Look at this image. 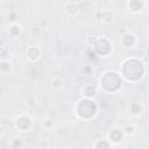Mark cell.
Masks as SVG:
<instances>
[{
	"label": "cell",
	"mask_w": 149,
	"mask_h": 149,
	"mask_svg": "<svg viewBox=\"0 0 149 149\" xmlns=\"http://www.w3.org/2000/svg\"><path fill=\"white\" fill-rule=\"evenodd\" d=\"M14 125H15L16 129H19L21 132H27L28 129H30V127L33 125V119L30 115L21 114L14 119Z\"/></svg>",
	"instance_id": "obj_1"
},
{
	"label": "cell",
	"mask_w": 149,
	"mask_h": 149,
	"mask_svg": "<svg viewBox=\"0 0 149 149\" xmlns=\"http://www.w3.org/2000/svg\"><path fill=\"white\" fill-rule=\"evenodd\" d=\"M125 133H123V129L121 128H113L111 129L109 134H108V140L112 142V143H119L122 141V139L125 137Z\"/></svg>",
	"instance_id": "obj_2"
},
{
	"label": "cell",
	"mask_w": 149,
	"mask_h": 149,
	"mask_svg": "<svg viewBox=\"0 0 149 149\" xmlns=\"http://www.w3.org/2000/svg\"><path fill=\"white\" fill-rule=\"evenodd\" d=\"M120 42L122 43V45L125 48H133L136 44L137 38H136V35H134L133 33H127V34H125L121 37V41Z\"/></svg>",
	"instance_id": "obj_3"
},
{
	"label": "cell",
	"mask_w": 149,
	"mask_h": 149,
	"mask_svg": "<svg viewBox=\"0 0 149 149\" xmlns=\"http://www.w3.org/2000/svg\"><path fill=\"white\" fill-rule=\"evenodd\" d=\"M114 17H115L114 12L111 10V9H106V10H102V12L100 13V17H99V20H100L102 23H105V24H109V23L113 22Z\"/></svg>",
	"instance_id": "obj_4"
},
{
	"label": "cell",
	"mask_w": 149,
	"mask_h": 149,
	"mask_svg": "<svg viewBox=\"0 0 149 149\" xmlns=\"http://www.w3.org/2000/svg\"><path fill=\"white\" fill-rule=\"evenodd\" d=\"M27 56L31 62H37L41 58V50L37 47H29L27 49Z\"/></svg>",
	"instance_id": "obj_5"
},
{
	"label": "cell",
	"mask_w": 149,
	"mask_h": 149,
	"mask_svg": "<svg viewBox=\"0 0 149 149\" xmlns=\"http://www.w3.org/2000/svg\"><path fill=\"white\" fill-rule=\"evenodd\" d=\"M127 6L132 13H140L142 10L143 2H142V0H128Z\"/></svg>",
	"instance_id": "obj_6"
},
{
	"label": "cell",
	"mask_w": 149,
	"mask_h": 149,
	"mask_svg": "<svg viewBox=\"0 0 149 149\" xmlns=\"http://www.w3.org/2000/svg\"><path fill=\"white\" fill-rule=\"evenodd\" d=\"M38 102H40V100H38V94L37 93H30L24 99V105L30 107V108L36 107L38 105Z\"/></svg>",
	"instance_id": "obj_7"
},
{
	"label": "cell",
	"mask_w": 149,
	"mask_h": 149,
	"mask_svg": "<svg viewBox=\"0 0 149 149\" xmlns=\"http://www.w3.org/2000/svg\"><path fill=\"white\" fill-rule=\"evenodd\" d=\"M65 12L69 15H77L80 12V7H79V2H74V1H70L66 3L65 6Z\"/></svg>",
	"instance_id": "obj_8"
},
{
	"label": "cell",
	"mask_w": 149,
	"mask_h": 149,
	"mask_svg": "<svg viewBox=\"0 0 149 149\" xmlns=\"http://www.w3.org/2000/svg\"><path fill=\"white\" fill-rule=\"evenodd\" d=\"M21 31H22V26L19 24L17 22H15V23H10V24H9L8 34H9L12 37H16V36H19V35L21 34Z\"/></svg>",
	"instance_id": "obj_9"
},
{
	"label": "cell",
	"mask_w": 149,
	"mask_h": 149,
	"mask_svg": "<svg viewBox=\"0 0 149 149\" xmlns=\"http://www.w3.org/2000/svg\"><path fill=\"white\" fill-rule=\"evenodd\" d=\"M64 85H65V81H64V79L62 77H58L57 76V77L52 78V80H51V87L54 90H56V91L62 90L64 87Z\"/></svg>",
	"instance_id": "obj_10"
},
{
	"label": "cell",
	"mask_w": 149,
	"mask_h": 149,
	"mask_svg": "<svg viewBox=\"0 0 149 149\" xmlns=\"http://www.w3.org/2000/svg\"><path fill=\"white\" fill-rule=\"evenodd\" d=\"M83 94H84L85 98H88V99L94 98L95 97V87L93 85H91V84L85 85L84 88H83Z\"/></svg>",
	"instance_id": "obj_11"
},
{
	"label": "cell",
	"mask_w": 149,
	"mask_h": 149,
	"mask_svg": "<svg viewBox=\"0 0 149 149\" xmlns=\"http://www.w3.org/2000/svg\"><path fill=\"white\" fill-rule=\"evenodd\" d=\"M92 147L93 148H98V149H101V148L108 149V148H112L113 147V143L109 140H98L94 144H92Z\"/></svg>",
	"instance_id": "obj_12"
},
{
	"label": "cell",
	"mask_w": 149,
	"mask_h": 149,
	"mask_svg": "<svg viewBox=\"0 0 149 149\" xmlns=\"http://www.w3.org/2000/svg\"><path fill=\"white\" fill-rule=\"evenodd\" d=\"M129 109H130V113L133 114V115H140L141 113H142V111H143V106H142V104L141 102H133L132 105H130V107H129Z\"/></svg>",
	"instance_id": "obj_13"
},
{
	"label": "cell",
	"mask_w": 149,
	"mask_h": 149,
	"mask_svg": "<svg viewBox=\"0 0 149 149\" xmlns=\"http://www.w3.org/2000/svg\"><path fill=\"white\" fill-rule=\"evenodd\" d=\"M12 148H23L24 147V141L21 136H14L12 142H10Z\"/></svg>",
	"instance_id": "obj_14"
},
{
	"label": "cell",
	"mask_w": 149,
	"mask_h": 149,
	"mask_svg": "<svg viewBox=\"0 0 149 149\" xmlns=\"http://www.w3.org/2000/svg\"><path fill=\"white\" fill-rule=\"evenodd\" d=\"M0 70L2 74H8L12 71V65L9 63V61H1V65H0Z\"/></svg>",
	"instance_id": "obj_15"
},
{
	"label": "cell",
	"mask_w": 149,
	"mask_h": 149,
	"mask_svg": "<svg viewBox=\"0 0 149 149\" xmlns=\"http://www.w3.org/2000/svg\"><path fill=\"white\" fill-rule=\"evenodd\" d=\"M55 126V121L50 116H45L43 120H42V127L45 128V129H52Z\"/></svg>",
	"instance_id": "obj_16"
},
{
	"label": "cell",
	"mask_w": 149,
	"mask_h": 149,
	"mask_svg": "<svg viewBox=\"0 0 149 149\" xmlns=\"http://www.w3.org/2000/svg\"><path fill=\"white\" fill-rule=\"evenodd\" d=\"M122 129H123V133H125L126 136H133V135L136 133L135 127L132 126V125H127V126H125Z\"/></svg>",
	"instance_id": "obj_17"
},
{
	"label": "cell",
	"mask_w": 149,
	"mask_h": 149,
	"mask_svg": "<svg viewBox=\"0 0 149 149\" xmlns=\"http://www.w3.org/2000/svg\"><path fill=\"white\" fill-rule=\"evenodd\" d=\"M0 59H1V61H9V59H10V51H9V50H7L5 47H2V48H1Z\"/></svg>",
	"instance_id": "obj_18"
},
{
	"label": "cell",
	"mask_w": 149,
	"mask_h": 149,
	"mask_svg": "<svg viewBox=\"0 0 149 149\" xmlns=\"http://www.w3.org/2000/svg\"><path fill=\"white\" fill-rule=\"evenodd\" d=\"M146 56V51L143 49H136L133 54V57L136 58V59H140V58H143Z\"/></svg>",
	"instance_id": "obj_19"
},
{
	"label": "cell",
	"mask_w": 149,
	"mask_h": 149,
	"mask_svg": "<svg viewBox=\"0 0 149 149\" xmlns=\"http://www.w3.org/2000/svg\"><path fill=\"white\" fill-rule=\"evenodd\" d=\"M7 21L9 23H15L16 22V13H10L7 15Z\"/></svg>",
	"instance_id": "obj_20"
},
{
	"label": "cell",
	"mask_w": 149,
	"mask_h": 149,
	"mask_svg": "<svg viewBox=\"0 0 149 149\" xmlns=\"http://www.w3.org/2000/svg\"><path fill=\"white\" fill-rule=\"evenodd\" d=\"M41 147L42 148H51V144H50L49 140H43L42 143H41Z\"/></svg>",
	"instance_id": "obj_21"
},
{
	"label": "cell",
	"mask_w": 149,
	"mask_h": 149,
	"mask_svg": "<svg viewBox=\"0 0 149 149\" xmlns=\"http://www.w3.org/2000/svg\"><path fill=\"white\" fill-rule=\"evenodd\" d=\"M146 8H147V10L149 12V1H147V3H146Z\"/></svg>",
	"instance_id": "obj_22"
},
{
	"label": "cell",
	"mask_w": 149,
	"mask_h": 149,
	"mask_svg": "<svg viewBox=\"0 0 149 149\" xmlns=\"http://www.w3.org/2000/svg\"><path fill=\"white\" fill-rule=\"evenodd\" d=\"M1 1H2V2H5V1H6V0H1Z\"/></svg>",
	"instance_id": "obj_23"
}]
</instances>
